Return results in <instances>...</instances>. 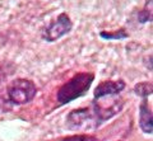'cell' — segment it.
<instances>
[{
  "label": "cell",
  "mask_w": 153,
  "mask_h": 141,
  "mask_svg": "<svg viewBox=\"0 0 153 141\" xmlns=\"http://www.w3.org/2000/svg\"><path fill=\"white\" fill-rule=\"evenodd\" d=\"M94 82V74L89 71L76 73L71 79L59 88L56 93V101L59 103V107L69 104L78 98L87 94V92L92 87Z\"/></svg>",
  "instance_id": "cell-1"
},
{
  "label": "cell",
  "mask_w": 153,
  "mask_h": 141,
  "mask_svg": "<svg viewBox=\"0 0 153 141\" xmlns=\"http://www.w3.org/2000/svg\"><path fill=\"white\" fill-rule=\"evenodd\" d=\"M138 22L139 23H148L152 22L153 18V12H152V0H146V5L143 7L142 10L138 12Z\"/></svg>",
  "instance_id": "cell-10"
},
{
  "label": "cell",
  "mask_w": 153,
  "mask_h": 141,
  "mask_svg": "<svg viewBox=\"0 0 153 141\" xmlns=\"http://www.w3.org/2000/svg\"><path fill=\"white\" fill-rule=\"evenodd\" d=\"M37 95V87L30 79L18 78L7 87V103L10 106L28 104Z\"/></svg>",
  "instance_id": "cell-2"
},
{
  "label": "cell",
  "mask_w": 153,
  "mask_h": 141,
  "mask_svg": "<svg viewBox=\"0 0 153 141\" xmlns=\"http://www.w3.org/2000/svg\"><path fill=\"white\" fill-rule=\"evenodd\" d=\"M65 125L70 131H89L100 127L91 106L71 109L66 115Z\"/></svg>",
  "instance_id": "cell-3"
},
{
  "label": "cell",
  "mask_w": 153,
  "mask_h": 141,
  "mask_svg": "<svg viewBox=\"0 0 153 141\" xmlns=\"http://www.w3.org/2000/svg\"><path fill=\"white\" fill-rule=\"evenodd\" d=\"M133 92L137 94L138 97H140L142 99H146L149 95H152V92H153V85L151 82H140L135 84Z\"/></svg>",
  "instance_id": "cell-8"
},
{
  "label": "cell",
  "mask_w": 153,
  "mask_h": 141,
  "mask_svg": "<svg viewBox=\"0 0 153 141\" xmlns=\"http://www.w3.org/2000/svg\"><path fill=\"white\" fill-rule=\"evenodd\" d=\"M100 37L106 41H120L129 38V33L125 28H119L116 31H101L100 32Z\"/></svg>",
  "instance_id": "cell-7"
},
{
  "label": "cell",
  "mask_w": 153,
  "mask_h": 141,
  "mask_svg": "<svg viewBox=\"0 0 153 141\" xmlns=\"http://www.w3.org/2000/svg\"><path fill=\"white\" fill-rule=\"evenodd\" d=\"M139 127L144 134L151 135L153 132V121H152V109L148 104L147 98L142 99L139 106Z\"/></svg>",
  "instance_id": "cell-6"
},
{
  "label": "cell",
  "mask_w": 153,
  "mask_h": 141,
  "mask_svg": "<svg viewBox=\"0 0 153 141\" xmlns=\"http://www.w3.org/2000/svg\"><path fill=\"white\" fill-rule=\"evenodd\" d=\"M125 88H126V84L123 79L101 82L96 87L93 92V99H98V98L108 97V95H119Z\"/></svg>",
  "instance_id": "cell-5"
},
{
  "label": "cell",
  "mask_w": 153,
  "mask_h": 141,
  "mask_svg": "<svg viewBox=\"0 0 153 141\" xmlns=\"http://www.w3.org/2000/svg\"><path fill=\"white\" fill-rule=\"evenodd\" d=\"M73 29V22L66 13H60L56 19L51 21L44 29L41 31L42 40L46 42H56L61 37L68 35Z\"/></svg>",
  "instance_id": "cell-4"
},
{
  "label": "cell",
  "mask_w": 153,
  "mask_h": 141,
  "mask_svg": "<svg viewBox=\"0 0 153 141\" xmlns=\"http://www.w3.org/2000/svg\"><path fill=\"white\" fill-rule=\"evenodd\" d=\"M17 66L12 61H1L0 62V85L7 80L9 76H12L16 71Z\"/></svg>",
  "instance_id": "cell-9"
},
{
  "label": "cell",
  "mask_w": 153,
  "mask_h": 141,
  "mask_svg": "<svg viewBox=\"0 0 153 141\" xmlns=\"http://www.w3.org/2000/svg\"><path fill=\"white\" fill-rule=\"evenodd\" d=\"M59 141H100L96 136L93 135H87V134H78V135H73V136H68L64 137Z\"/></svg>",
  "instance_id": "cell-11"
}]
</instances>
